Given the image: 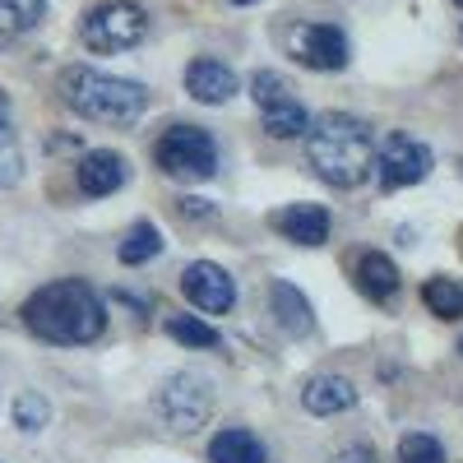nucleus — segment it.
<instances>
[{"instance_id":"4","label":"nucleus","mask_w":463,"mask_h":463,"mask_svg":"<svg viewBox=\"0 0 463 463\" xmlns=\"http://www.w3.org/2000/svg\"><path fill=\"white\" fill-rule=\"evenodd\" d=\"M153 163H158L163 176L185 181V185H200L218 176V144L204 126H172L158 148H153Z\"/></svg>"},{"instance_id":"15","label":"nucleus","mask_w":463,"mask_h":463,"mask_svg":"<svg viewBox=\"0 0 463 463\" xmlns=\"http://www.w3.org/2000/svg\"><path fill=\"white\" fill-rule=\"evenodd\" d=\"M269 311H274V320H279V329L283 334H292V338H306L316 329V311H311V301H306L292 283H274L269 288Z\"/></svg>"},{"instance_id":"2","label":"nucleus","mask_w":463,"mask_h":463,"mask_svg":"<svg viewBox=\"0 0 463 463\" xmlns=\"http://www.w3.org/2000/svg\"><path fill=\"white\" fill-rule=\"evenodd\" d=\"M24 329L43 343H56V347H80V343H93L102 329H107V311H102V297L80 283V279H61V283H47L37 288L28 301H24Z\"/></svg>"},{"instance_id":"23","label":"nucleus","mask_w":463,"mask_h":463,"mask_svg":"<svg viewBox=\"0 0 463 463\" xmlns=\"http://www.w3.org/2000/svg\"><path fill=\"white\" fill-rule=\"evenodd\" d=\"M52 421V403L37 394V390H24L19 399H14V427L19 431H28V436H37Z\"/></svg>"},{"instance_id":"16","label":"nucleus","mask_w":463,"mask_h":463,"mask_svg":"<svg viewBox=\"0 0 463 463\" xmlns=\"http://www.w3.org/2000/svg\"><path fill=\"white\" fill-rule=\"evenodd\" d=\"M209 463H269V449L246 427H222L209 440Z\"/></svg>"},{"instance_id":"1","label":"nucleus","mask_w":463,"mask_h":463,"mask_svg":"<svg viewBox=\"0 0 463 463\" xmlns=\"http://www.w3.org/2000/svg\"><path fill=\"white\" fill-rule=\"evenodd\" d=\"M306 158L334 190H357L375 167V135L353 111H325L306 126Z\"/></svg>"},{"instance_id":"24","label":"nucleus","mask_w":463,"mask_h":463,"mask_svg":"<svg viewBox=\"0 0 463 463\" xmlns=\"http://www.w3.org/2000/svg\"><path fill=\"white\" fill-rule=\"evenodd\" d=\"M167 334H172L181 347H218V329L204 325L200 316H172V320H167Z\"/></svg>"},{"instance_id":"18","label":"nucleus","mask_w":463,"mask_h":463,"mask_svg":"<svg viewBox=\"0 0 463 463\" xmlns=\"http://www.w3.org/2000/svg\"><path fill=\"white\" fill-rule=\"evenodd\" d=\"M43 19H47V0H0V43L33 33Z\"/></svg>"},{"instance_id":"8","label":"nucleus","mask_w":463,"mask_h":463,"mask_svg":"<svg viewBox=\"0 0 463 463\" xmlns=\"http://www.w3.org/2000/svg\"><path fill=\"white\" fill-rule=\"evenodd\" d=\"M250 98L264 116V130L274 139H301L306 126H311V116H306V107L297 102V93L288 89V80L279 70H260L250 80Z\"/></svg>"},{"instance_id":"3","label":"nucleus","mask_w":463,"mask_h":463,"mask_svg":"<svg viewBox=\"0 0 463 463\" xmlns=\"http://www.w3.org/2000/svg\"><path fill=\"white\" fill-rule=\"evenodd\" d=\"M61 102L84 116V121L98 126H135L148 111V89L135 80H121V74H102L93 65H70L61 70Z\"/></svg>"},{"instance_id":"22","label":"nucleus","mask_w":463,"mask_h":463,"mask_svg":"<svg viewBox=\"0 0 463 463\" xmlns=\"http://www.w3.org/2000/svg\"><path fill=\"white\" fill-rule=\"evenodd\" d=\"M399 463H449V454L431 431H408L399 440Z\"/></svg>"},{"instance_id":"26","label":"nucleus","mask_w":463,"mask_h":463,"mask_svg":"<svg viewBox=\"0 0 463 463\" xmlns=\"http://www.w3.org/2000/svg\"><path fill=\"white\" fill-rule=\"evenodd\" d=\"M181 213H195V218H204L209 209H204V200H181Z\"/></svg>"},{"instance_id":"27","label":"nucleus","mask_w":463,"mask_h":463,"mask_svg":"<svg viewBox=\"0 0 463 463\" xmlns=\"http://www.w3.org/2000/svg\"><path fill=\"white\" fill-rule=\"evenodd\" d=\"M232 5H255V0H232Z\"/></svg>"},{"instance_id":"5","label":"nucleus","mask_w":463,"mask_h":463,"mask_svg":"<svg viewBox=\"0 0 463 463\" xmlns=\"http://www.w3.org/2000/svg\"><path fill=\"white\" fill-rule=\"evenodd\" d=\"M84 47L98 56H116V52H130L148 37V14L135 5V0H102L93 5L80 24Z\"/></svg>"},{"instance_id":"21","label":"nucleus","mask_w":463,"mask_h":463,"mask_svg":"<svg viewBox=\"0 0 463 463\" xmlns=\"http://www.w3.org/2000/svg\"><path fill=\"white\" fill-rule=\"evenodd\" d=\"M24 181V148L19 135L10 130V111H0V190H10Z\"/></svg>"},{"instance_id":"19","label":"nucleus","mask_w":463,"mask_h":463,"mask_svg":"<svg viewBox=\"0 0 463 463\" xmlns=\"http://www.w3.org/2000/svg\"><path fill=\"white\" fill-rule=\"evenodd\" d=\"M421 306L440 320H458L463 316V283L458 279H427L421 283Z\"/></svg>"},{"instance_id":"13","label":"nucleus","mask_w":463,"mask_h":463,"mask_svg":"<svg viewBox=\"0 0 463 463\" xmlns=\"http://www.w3.org/2000/svg\"><path fill=\"white\" fill-rule=\"evenodd\" d=\"M185 93L195 102H204V107H222V102H232V93H237V70L213 61V56L190 61L185 65Z\"/></svg>"},{"instance_id":"25","label":"nucleus","mask_w":463,"mask_h":463,"mask_svg":"<svg viewBox=\"0 0 463 463\" xmlns=\"http://www.w3.org/2000/svg\"><path fill=\"white\" fill-rule=\"evenodd\" d=\"M334 463H380V458H375V449H366V445H347V449L334 454Z\"/></svg>"},{"instance_id":"9","label":"nucleus","mask_w":463,"mask_h":463,"mask_svg":"<svg viewBox=\"0 0 463 463\" xmlns=\"http://www.w3.org/2000/svg\"><path fill=\"white\" fill-rule=\"evenodd\" d=\"M181 292H185V301L195 306V311H204V316H227L232 306H237V279H232L222 264H213V260L185 264Z\"/></svg>"},{"instance_id":"12","label":"nucleus","mask_w":463,"mask_h":463,"mask_svg":"<svg viewBox=\"0 0 463 463\" xmlns=\"http://www.w3.org/2000/svg\"><path fill=\"white\" fill-rule=\"evenodd\" d=\"M126 158L121 153H111V148H93V153H84L80 158V167H74V181H80V190L89 200H107V195H116V190L126 185Z\"/></svg>"},{"instance_id":"20","label":"nucleus","mask_w":463,"mask_h":463,"mask_svg":"<svg viewBox=\"0 0 463 463\" xmlns=\"http://www.w3.org/2000/svg\"><path fill=\"white\" fill-rule=\"evenodd\" d=\"M153 255H163V232L153 222H135L126 232V241L116 246V260H121V264H148Z\"/></svg>"},{"instance_id":"6","label":"nucleus","mask_w":463,"mask_h":463,"mask_svg":"<svg viewBox=\"0 0 463 463\" xmlns=\"http://www.w3.org/2000/svg\"><path fill=\"white\" fill-rule=\"evenodd\" d=\"M153 408H158V417L167 421L172 431L190 436V431H200L209 412H213V390H209V380L200 371H176L163 380V390L158 399H153Z\"/></svg>"},{"instance_id":"17","label":"nucleus","mask_w":463,"mask_h":463,"mask_svg":"<svg viewBox=\"0 0 463 463\" xmlns=\"http://www.w3.org/2000/svg\"><path fill=\"white\" fill-rule=\"evenodd\" d=\"M357 288L371 297V301H390L399 292V269L390 255H380V250H366L357 260Z\"/></svg>"},{"instance_id":"30","label":"nucleus","mask_w":463,"mask_h":463,"mask_svg":"<svg viewBox=\"0 0 463 463\" xmlns=\"http://www.w3.org/2000/svg\"><path fill=\"white\" fill-rule=\"evenodd\" d=\"M458 353H463V338H458Z\"/></svg>"},{"instance_id":"7","label":"nucleus","mask_w":463,"mask_h":463,"mask_svg":"<svg viewBox=\"0 0 463 463\" xmlns=\"http://www.w3.org/2000/svg\"><path fill=\"white\" fill-rule=\"evenodd\" d=\"M431 167H436V153L421 144V139H412V135H403V130H394V135H384L380 144H375V176H380V185L384 190H408V185H421L431 176Z\"/></svg>"},{"instance_id":"14","label":"nucleus","mask_w":463,"mask_h":463,"mask_svg":"<svg viewBox=\"0 0 463 463\" xmlns=\"http://www.w3.org/2000/svg\"><path fill=\"white\" fill-rule=\"evenodd\" d=\"M274 232H283L297 246H325L329 241V209L325 204H288L274 213Z\"/></svg>"},{"instance_id":"29","label":"nucleus","mask_w":463,"mask_h":463,"mask_svg":"<svg viewBox=\"0 0 463 463\" xmlns=\"http://www.w3.org/2000/svg\"><path fill=\"white\" fill-rule=\"evenodd\" d=\"M458 43H463V28H458Z\"/></svg>"},{"instance_id":"10","label":"nucleus","mask_w":463,"mask_h":463,"mask_svg":"<svg viewBox=\"0 0 463 463\" xmlns=\"http://www.w3.org/2000/svg\"><path fill=\"white\" fill-rule=\"evenodd\" d=\"M292 56L306 65V70H320V74H334L347 65L353 47H347V33L334 28V24H301L292 37H288Z\"/></svg>"},{"instance_id":"11","label":"nucleus","mask_w":463,"mask_h":463,"mask_svg":"<svg viewBox=\"0 0 463 463\" xmlns=\"http://www.w3.org/2000/svg\"><path fill=\"white\" fill-rule=\"evenodd\" d=\"M362 399V390L347 375H311L301 384V408L311 417H338V412H353Z\"/></svg>"},{"instance_id":"28","label":"nucleus","mask_w":463,"mask_h":463,"mask_svg":"<svg viewBox=\"0 0 463 463\" xmlns=\"http://www.w3.org/2000/svg\"><path fill=\"white\" fill-rule=\"evenodd\" d=\"M454 5H458V10H463V0H454Z\"/></svg>"}]
</instances>
